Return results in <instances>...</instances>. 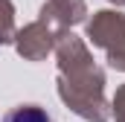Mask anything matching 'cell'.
Returning <instances> with one entry per match:
<instances>
[{
	"mask_svg": "<svg viewBox=\"0 0 125 122\" xmlns=\"http://www.w3.org/2000/svg\"><path fill=\"white\" fill-rule=\"evenodd\" d=\"M3 122H52V119H50V113L41 111L38 105H21V108L9 111Z\"/></svg>",
	"mask_w": 125,
	"mask_h": 122,
	"instance_id": "1",
	"label": "cell"
}]
</instances>
